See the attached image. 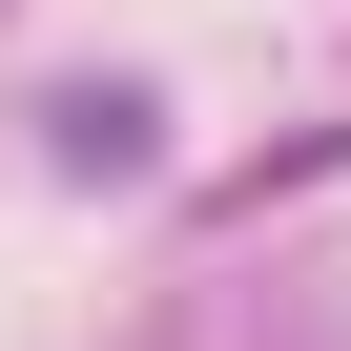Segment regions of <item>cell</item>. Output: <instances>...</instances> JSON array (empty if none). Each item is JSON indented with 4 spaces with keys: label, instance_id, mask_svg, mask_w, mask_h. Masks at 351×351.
<instances>
[{
    "label": "cell",
    "instance_id": "6da1fadb",
    "mask_svg": "<svg viewBox=\"0 0 351 351\" xmlns=\"http://www.w3.org/2000/svg\"><path fill=\"white\" fill-rule=\"evenodd\" d=\"M62 165L124 186V165H145V104H124V83H62Z\"/></svg>",
    "mask_w": 351,
    "mask_h": 351
}]
</instances>
